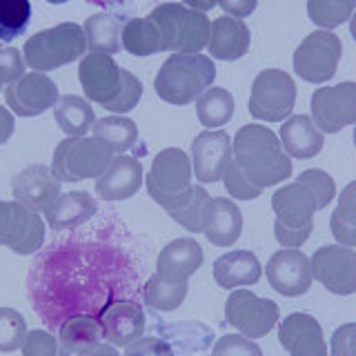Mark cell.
I'll use <instances>...</instances> for the list:
<instances>
[{
  "mask_svg": "<svg viewBox=\"0 0 356 356\" xmlns=\"http://www.w3.org/2000/svg\"><path fill=\"white\" fill-rule=\"evenodd\" d=\"M216 356H261V348L252 343L248 337H238V334H227L214 345Z\"/></svg>",
  "mask_w": 356,
  "mask_h": 356,
  "instance_id": "obj_43",
  "label": "cell"
},
{
  "mask_svg": "<svg viewBox=\"0 0 356 356\" xmlns=\"http://www.w3.org/2000/svg\"><path fill=\"white\" fill-rule=\"evenodd\" d=\"M312 229H314V222L305 227H285L281 222H274V234H276V241L283 245V248H300L309 236H312Z\"/></svg>",
  "mask_w": 356,
  "mask_h": 356,
  "instance_id": "obj_46",
  "label": "cell"
},
{
  "mask_svg": "<svg viewBox=\"0 0 356 356\" xmlns=\"http://www.w3.org/2000/svg\"><path fill=\"white\" fill-rule=\"evenodd\" d=\"M252 33L243 18L220 16L209 25L207 49L211 58L218 60H238L250 49Z\"/></svg>",
  "mask_w": 356,
  "mask_h": 356,
  "instance_id": "obj_22",
  "label": "cell"
},
{
  "mask_svg": "<svg viewBox=\"0 0 356 356\" xmlns=\"http://www.w3.org/2000/svg\"><path fill=\"white\" fill-rule=\"evenodd\" d=\"M354 0H307V16L321 29H334L352 18Z\"/></svg>",
  "mask_w": 356,
  "mask_h": 356,
  "instance_id": "obj_36",
  "label": "cell"
},
{
  "mask_svg": "<svg viewBox=\"0 0 356 356\" xmlns=\"http://www.w3.org/2000/svg\"><path fill=\"white\" fill-rule=\"evenodd\" d=\"M98 209L94 196L87 192H67L58 194L54 203L44 209V220L56 232H67L89 220Z\"/></svg>",
  "mask_w": 356,
  "mask_h": 356,
  "instance_id": "obj_25",
  "label": "cell"
},
{
  "mask_svg": "<svg viewBox=\"0 0 356 356\" xmlns=\"http://www.w3.org/2000/svg\"><path fill=\"white\" fill-rule=\"evenodd\" d=\"M44 222L38 211H31L18 200H0V245L20 256L40 250Z\"/></svg>",
  "mask_w": 356,
  "mask_h": 356,
  "instance_id": "obj_9",
  "label": "cell"
},
{
  "mask_svg": "<svg viewBox=\"0 0 356 356\" xmlns=\"http://www.w3.org/2000/svg\"><path fill=\"white\" fill-rule=\"evenodd\" d=\"M187 296V281H170L163 276H152L145 285V303L152 309L172 312L183 305Z\"/></svg>",
  "mask_w": 356,
  "mask_h": 356,
  "instance_id": "obj_35",
  "label": "cell"
},
{
  "mask_svg": "<svg viewBox=\"0 0 356 356\" xmlns=\"http://www.w3.org/2000/svg\"><path fill=\"white\" fill-rule=\"evenodd\" d=\"M243 232V216L238 205L229 198H211L203 234L216 248H229Z\"/></svg>",
  "mask_w": 356,
  "mask_h": 356,
  "instance_id": "obj_26",
  "label": "cell"
},
{
  "mask_svg": "<svg viewBox=\"0 0 356 356\" xmlns=\"http://www.w3.org/2000/svg\"><path fill=\"white\" fill-rule=\"evenodd\" d=\"M278 341L292 356H325L327 348L323 341L321 323L309 314H289L281 321L278 327Z\"/></svg>",
  "mask_w": 356,
  "mask_h": 356,
  "instance_id": "obj_21",
  "label": "cell"
},
{
  "mask_svg": "<svg viewBox=\"0 0 356 356\" xmlns=\"http://www.w3.org/2000/svg\"><path fill=\"white\" fill-rule=\"evenodd\" d=\"M25 56L14 47H0V85L11 83L25 74Z\"/></svg>",
  "mask_w": 356,
  "mask_h": 356,
  "instance_id": "obj_45",
  "label": "cell"
},
{
  "mask_svg": "<svg viewBox=\"0 0 356 356\" xmlns=\"http://www.w3.org/2000/svg\"><path fill=\"white\" fill-rule=\"evenodd\" d=\"M272 209L276 220L285 227H305L314 222V214L321 209L316 194L303 181L289 183L272 196Z\"/></svg>",
  "mask_w": 356,
  "mask_h": 356,
  "instance_id": "obj_17",
  "label": "cell"
},
{
  "mask_svg": "<svg viewBox=\"0 0 356 356\" xmlns=\"http://www.w3.org/2000/svg\"><path fill=\"white\" fill-rule=\"evenodd\" d=\"M122 76H125V70H120L116 60L107 54H87L78 67V78H81L85 96L103 107L116 98Z\"/></svg>",
  "mask_w": 356,
  "mask_h": 356,
  "instance_id": "obj_15",
  "label": "cell"
},
{
  "mask_svg": "<svg viewBox=\"0 0 356 356\" xmlns=\"http://www.w3.org/2000/svg\"><path fill=\"white\" fill-rule=\"evenodd\" d=\"M298 181H303V183H307L312 187V192H314L316 198H318L321 209L327 207L334 200V196H337V185H334L332 176L327 172H323V170H305V172H300Z\"/></svg>",
  "mask_w": 356,
  "mask_h": 356,
  "instance_id": "obj_42",
  "label": "cell"
},
{
  "mask_svg": "<svg viewBox=\"0 0 356 356\" xmlns=\"http://www.w3.org/2000/svg\"><path fill=\"white\" fill-rule=\"evenodd\" d=\"M312 120L323 134H339L356 120V85L341 83L312 94Z\"/></svg>",
  "mask_w": 356,
  "mask_h": 356,
  "instance_id": "obj_12",
  "label": "cell"
},
{
  "mask_svg": "<svg viewBox=\"0 0 356 356\" xmlns=\"http://www.w3.org/2000/svg\"><path fill=\"white\" fill-rule=\"evenodd\" d=\"M216 67L203 54H172L154 78V89L170 105H189L214 85Z\"/></svg>",
  "mask_w": 356,
  "mask_h": 356,
  "instance_id": "obj_2",
  "label": "cell"
},
{
  "mask_svg": "<svg viewBox=\"0 0 356 356\" xmlns=\"http://www.w3.org/2000/svg\"><path fill=\"white\" fill-rule=\"evenodd\" d=\"M263 267L256 259V254L248 250L229 252L214 263V281L222 289H236L245 285L259 283Z\"/></svg>",
  "mask_w": 356,
  "mask_h": 356,
  "instance_id": "obj_28",
  "label": "cell"
},
{
  "mask_svg": "<svg viewBox=\"0 0 356 356\" xmlns=\"http://www.w3.org/2000/svg\"><path fill=\"white\" fill-rule=\"evenodd\" d=\"M216 5L234 18H248L259 5V0H216Z\"/></svg>",
  "mask_w": 356,
  "mask_h": 356,
  "instance_id": "obj_48",
  "label": "cell"
},
{
  "mask_svg": "<svg viewBox=\"0 0 356 356\" xmlns=\"http://www.w3.org/2000/svg\"><path fill=\"white\" fill-rule=\"evenodd\" d=\"M143 163L127 154L114 156L96 178V194L105 200H127L143 187Z\"/></svg>",
  "mask_w": 356,
  "mask_h": 356,
  "instance_id": "obj_19",
  "label": "cell"
},
{
  "mask_svg": "<svg viewBox=\"0 0 356 356\" xmlns=\"http://www.w3.org/2000/svg\"><path fill=\"white\" fill-rule=\"evenodd\" d=\"M196 114L200 125H205L207 129H218L227 125L234 116V98L222 87H207L196 98Z\"/></svg>",
  "mask_w": 356,
  "mask_h": 356,
  "instance_id": "obj_31",
  "label": "cell"
},
{
  "mask_svg": "<svg viewBox=\"0 0 356 356\" xmlns=\"http://www.w3.org/2000/svg\"><path fill=\"white\" fill-rule=\"evenodd\" d=\"M54 116L67 136H85L96 120L92 105H89L85 98L74 96V94L56 100Z\"/></svg>",
  "mask_w": 356,
  "mask_h": 356,
  "instance_id": "obj_30",
  "label": "cell"
},
{
  "mask_svg": "<svg viewBox=\"0 0 356 356\" xmlns=\"http://www.w3.org/2000/svg\"><path fill=\"white\" fill-rule=\"evenodd\" d=\"M47 3H51V5H65L67 0H47Z\"/></svg>",
  "mask_w": 356,
  "mask_h": 356,
  "instance_id": "obj_52",
  "label": "cell"
},
{
  "mask_svg": "<svg viewBox=\"0 0 356 356\" xmlns=\"http://www.w3.org/2000/svg\"><path fill=\"white\" fill-rule=\"evenodd\" d=\"M60 352L63 354H105L116 356V348L103 343L100 323L89 316H74L60 327Z\"/></svg>",
  "mask_w": 356,
  "mask_h": 356,
  "instance_id": "obj_23",
  "label": "cell"
},
{
  "mask_svg": "<svg viewBox=\"0 0 356 356\" xmlns=\"http://www.w3.org/2000/svg\"><path fill=\"white\" fill-rule=\"evenodd\" d=\"M122 49L131 56H154L161 51V33L156 22L147 18H131L120 33Z\"/></svg>",
  "mask_w": 356,
  "mask_h": 356,
  "instance_id": "obj_32",
  "label": "cell"
},
{
  "mask_svg": "<svg viewBox=\"0 0 356 356\" xmlns=\"http://www.w3.org/2000/svg\"><path fill=\"white\" fill-rule=\"evenodd\" d=\"M232 161V138L222 129H209L198 134L192 143V172L198 183L222 181L227 165Z\"/></svg>",
  "mask_w": 356,
  "mask_h": 356,
  "instance_id": "obj_14",
  "label": "cell"
},
{
  "mask_svg": "<svg viewBox=\"0 0 356 356\" xmlns=\"http://www.w3.org/2000/svg\"><path fill=\"white\" fill-rule=\"evenodd\" d=\"M125 354H143V356H149V354H172V348L167 345L165 341L156 339V337H147V339H136L134 343H129L125 348Z\"/></svg>",
  "mask_w": 356,
  "mask_h": 356,
  "instance_id": "obj_47",
  "label": "cell"
},
{
  "mask_svg": "<svg viewBox=\"0 0 356 356\" xmlns=\"http://www.w3.org/2000/svg\"><path fill=\"white\" fill-rule=\"evenodd\" d=\"M192 159L183 149H163L152 163L149 174L145 176V185L154 203L167 211L183 205L192 189Z\"/></svg>",
  "mask_w": 356,
  "mask_h": 356,
  "instance_id": "obj_6",
  "label": "cell"
},
{
  "mask_svg": "<svg viewBox=\"0 0 356 356\" xmlns=\"http://www.w3.org/2000/svg\"><path fill=\"white\" fill-rule=\"evenodd\" d=\"M209 203H211V196L207 194V189L200 187V185H192V189H189V196L185 198V203L170 209L167 214H170L178 222V225H183L187 232H196L198 234V232H203V227H205Z\"/></svg>",
  "mask_w": 356,
  "mask_h": 356,
  "instance_id": "obj_34",
  "label": "cell"
},
{
  "mask_svg": "<svg viewBox=\"0 0 356 356\" xmlns=\"http://www.w3.org/2000/svg\"><path fill=\"white\" fill-rule=\"evenodd\" d=\"M31 18L29 0H0V42L18 38Z\"/></svg>",
  "mask_w": 356,
  "mask_h": 356,
  "instance_id": "obj_38",
  "label": "cell"
},
{
  "mask_svg": "<svg viewBox=\"0 0 356 356\" xmlns=\"http://www.w3.org/2000/svg\"><path fill=\"white\" fill-rule=\"evenodd\" d=\"M149 18L161 33V51L172 54H200L207 47L209 18L205 11L192 9L181 3H163Z\"/></svg>",
  "mask_w": 356,
  "mask_h": 356,
  "instance_id": "obj_3",
  "label": "cell"
},
{
  "mask_svg": "<svg viewBox=\"0 0 356 356\" xmlns=\"http://www.w3.org/2000/svg\"><path fill=\"white\" fill-rule=\"evenodd\" d=\"M87 51L85 31L76 22H63L51 29H42L25 42L22 56L33 72H51L78 60Z\"/></svg>",
  "mask_w": 356,
  "mask_h": 356,
  "instance_id": "obj_4",
  "label": "cell"
},
{
  "mask_svg": "<svg viewBox=\"0 0 356 356\" xmlns=\"http://www.w3.org/2000/svg\"><path fill=\"white\" fill-rule=\"evenodd\" d=\"M325 138L323 131L314 125V120L305 114H298L285 120V125H281V147L285 154H289L292 159L305 161L314 159L321 154Z\"/></svg>",
  "mask_w": 356,
  "mask_h": 356,
  "instance_id": "obj_27",
  "label": "cell"
},
{
  "mask_svg": "<svg viewBox=\"0 0 356 356\" xmlns=\"http://www.w3.org/2000/svg\"><path fill=\"white\" fill-rule=\"evenodd\" d=\"M296 103V85L283 70H265L254 78L250 94V114L256 120L281 122L292 114Z\"/></svg>",
  "mask_w": 356,
  "mask_h": 356,
  "instance_id": "obj_7",
  "label": "cell"
},
{
  "mask_svg": "<svg viewBox=\"0 0 356 356\" xmlns=\"http://www.w3.org/2000/svg\"><path fill=\"white\" fill-rule=\"evenodd\" d=\"M222 183H225V189L229 192V196L238 198V200H254L263 194L261 187L252 185L248 178L243 176V172L238 170V165L234 163V159L229 161L225 174H222Z\"/></svg>",
  "mask_w": 356,
  "mask_h": 356,
  "instance_id": "obj_41",
  "label": "cell"
},
{
  "mask_svg": "<svg viewBox=\"0 0 356 356\" xmlns=\"http://www.w3.org/2000/svg\"><path fill=\"white\" fill-rule=\"evenodd\" d=\"M183 5L192 7V9H198V11H209L216 7V0H185Z\"/></svg>",
  "mask_w": 356,
  "mask_h": 356,
  "instance_id": "obj_50",
  "label": "cell"
},
{
  "mask_svg": "<svg viewBox=\"0 0 356 356\" xmlns=\"http://www.w3.org/2000/svg\"><path fill=\"white\" fill-rule=\"evenodd\" d=\"M11 192L18 203L31 211H44L60 194V181L49 167L29 165L11 181Z\"/></svg>",
  "mask_w": 356,
  "mask_h": 356,
  "instance_id": "obj_18",
  "label": "cell"
},
{
  "mask_svg": "<svg viewBox=\"0 0 356 356\" xmlns=\"http://www.w3.org/2000/svg\"><path fill=\"white\" fill-rule=\"evenodd\" d=\"M100 330L114 348H127L129 343L143 337L145 332V312L131 300H116L100 314Z\"/></svg>",
  "mask_w": 356,
  "mask_h": 356,
  "instance_id": "obj_20",
  "label": "cell"
},
{
  "mask_svg": "<svg viewBox=\"0 0 356 356\" xmlns=\"http://www.w3.org/2000/svg\"><path fill=\"white\" fill-rule=\"evenodd\" d=\"M140 96H143V83L131 72L125 70V76H122V85L118 89L116 98L111 100V103H107L105 109L111 111V114H127V111H131L134 107L138 105Z\"/></svg>",
  "mask_w": 356,
  "mask_h": 356,
  "instance_id": "obj_40",
  "label": "cell"
},
{
  "mask_svg": "<svg viewBox=\"0 0 356 356\" xmlns=\"http://www.w3.org/2000/svg\"><path fill=\"white\" fill-rule=\"evenodd\" d=\"M111 152L96 136H67L54 152L51 172L60 183H78L85 178H98L111 163Z\"/></svg>",
  "mask_w": 356,
  "mask_h": 356,
  "instance_id": "obj_5",
  "label": "cell"
},
{
  "mask_svg": "<svg viewBox=\"0 0 356 356\" xmlns=\"http://www.w3.org/2000/svg\"><path fill=\"white\" fill-rule=\"evenodd\" d=\"M312 278L332 294L350 296L356 292V252L345 245H325L309 259Z\"/></svg>",
  "mask_w": 356,
  "mask_h": 356,
  "instance_id": "obj_11",
  "label": "cell"
},
{
  "mask_svg": "<svg viewBox=\"0 0 356 356\" xmlns=\"http://www.w3.org/2000/svg\"><path fill=\"white\" fill-rule=\"evenodd\" d=\"M200 265H203V248L194 238H178L159 254L156 274L170 281H187L198 272Z\"/></svg>",
  "mask_w": 356,
  "mask_h": 356,
  "instance_id": "obj_24",
  "label": "cell"
},
{
  "mask_svg": "<svg viewBox=\"0 0 356 356\" xmlns=\"http://www.w3.org/2000/svg\"><path fill=\"white\" fill-rule=\"evenodd\" d=\"M265 274H267V283L283 296H300L312 287L309 259L296 248L278 250L267 261Z\"/></svg>",
  "mask_w": 356,
  "mask_h": 356,
  "instance_id": "obj_16",
  "label": "cell"
},
{
  "mask_svg": "<svg viewBox=\"0 0 356 356\" xmlns=\"http://www.w3.org/2000/svg\"><path fill=\"white\" fill-rule=\"evenodd\" d=\"M343 44L337 33L318 29L298 44L294 54V72L305 83H327L337 74Z\"/></svg>",
  "mask_w": 356,
  "mask_h": 356,
  "instance_id": "obj_8",
  "label": "cell"
},
{
  "mask_svg": "<svg viewBox=\"0 0 356 356\" xmlns=\"http://www.w3.org/2000/svg\"><path fill=\"white\" fill-rule=\"evenodd\" d=\"M20 352L25 356H54L56 352H58V343H56V339L49 332L33 330V332H27Z\"/></svg>",
  "mask_w": 356,
  "mask_h": 356,
  "instance_id": "obj_44",
  "label": "cell"
},
{
  "mask_svg": "<svg viewBox=\"0 0 356 356\" xmlns=\"http://www.w3.org/2000/svg\"><path fill=\"white\" fill-rule=\"evenodd\" d=\"M356 207H354V185L345 187L339 198V207L332 214V234L345 248L356 245Z\"/></svg>",
  "mask_w": 356,
  "mask_h": 356,
  "instance_id": "obj_37",
  "label": "cell"
},
{
  "mask_svg": "<svg viewBox=\"0 0 356 356\" xmlns=\"http://www.w3.org/2000/svg\"><path fill=\"white\" fill-rule=\"evenodd\" d=\"M125 22L118 16H111V14H96V16H89L83 25L85 31V42L89 51L94 54H118L122 49V40H120V33Z\"/></svg>",
  "mask_w": 356,
  "mask_h": 356,
  "instance_id": "obj_29",
  "label": "cell"
},
{
  "mask_svg": "<svg viewBox=\"0 0 356 356\" xmlns=\"http://www.w3.org/2000/svg\"><path fill=\"white\" fill-rule=\"evenodd\" d=\"M281 316V309L270 298H259L250 289H236L225 303V318L243 337L261 339L270 332Z\"/></svg>",
  "mask_w": 356,
  "mask_h": 356,
  "instance_id": "obj_10",
  "label": "cell"
},
{
  "mask_svg": "<svg viewBox=\"0 0 356 356\" xmlns=\"http://www.w3.org/2000/svg\"><path fill=\"white\" fill-rule=\"evenodd\" d=\"M27 337V321L20 312L0 307V352H16Z\"/></svg>",
  "mask_w": 356,
  "mask_h": 356,
  "instance_id": "obj_39",
  "label": "cell"
},
{
  "mask_svg": "<svg viewBox=\"0 0 356 356\" xmlns=\"http://www.w3.org/2000/svg\"><path fill=\"white\" fill-rule=\"evenodd\" d=\"M5 100L7 107L16 116L22 118L40 116L56 105V100H58V87H56V83L47 74L29 72L9 83V87L5 89Z\"/></svg>",
  "mask_w": 356,
  "mask_h": 356,
  "instance_id": "obj_13",
  "label": "cell"
},
{
  "mask_svg": "<svg viewBox=\"0 0 356 356\" xmlns=\"http://www.w3.org/2000/svg\"><path fill=\"white\" fill-rule=\"evenodd\" d=\"M14 129H16L14 114H11L7 107H0V145H5L11 138Z\"/></svg>",
  "mask_w": 356,
  "mask_h": 356,
  "instance_id": "obj_49",
  "label": "cell"
},
{
  "mask_svg": "<svg viewBox=\"0 0 356 356\" xmlns=\"http://www.w3.org/2000/svg\"><path fill=\"white\" fill-rule=\"evenodd\" d=\"M94 136L98 140H103L111 152H127L131 149L138 140V127L131 118L125 116H107L94 120Z\"/></svg>",
  "mask_w": 356,
  "mask_h": 356,
  "instance_id": "obj_33",
  "label": "cell"
},
{
  "mask_svg": "<svg viewBox=\"0 0 356 356\" xmlns=\"http://www.w3.org/2000/svg\"><path fill=\"white\" fill-rule=\"evenodd\" d=\"M232 159L256 187H272L292 176V161L276 134L265 125H245L232 143Z\"/></svg>",
  "mask_w": 356,
  "mask_h": 356,
  "instance_id": "obj_1",
  "label": "cell"
},
{
  "mask_svg": "<svg viewBox=\"0 0 356 356\" xmlns=\"http://www.w3.org/2000/svg\"><path fill=\"white\" fill-rule=\"evenodd\" d=\"M87 3H94V5H100V7H107V5L120 3V0H87Z\"/></svg>",
  "mask_w": 356,
  "mask_h": 356,
  "instance_id": "obj_51",
  "label": "cell"
}]
</instances>
